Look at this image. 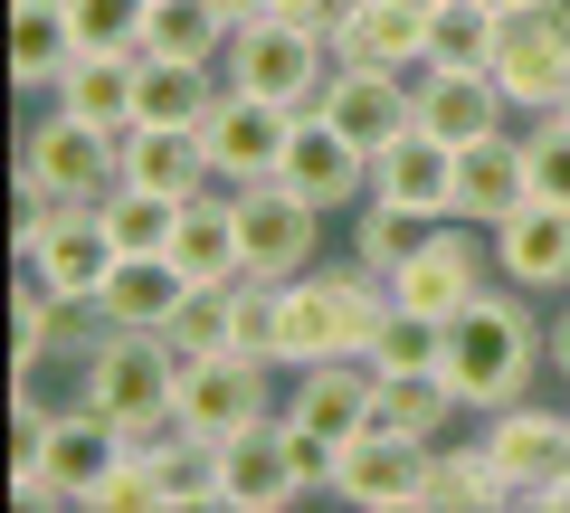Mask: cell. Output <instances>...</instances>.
<instances>
[{
    "mask_svg": "<svg viewBox=\"0 0 570 513\" xmlns=\"http://www.w3.org/2000/svg\"><path fill=\"white\" fill-rule=\"evenodd\" d=\"M438 371H448L456 410H513V399H532V381L551 371V324L532 314L523 286L504 295H466V305L448 314V343H438Z\"/></svg>",
    "mask_w": 570,
    "mask_h": 513,
    "instance_id": "cell-1",
    "label": "cell"
},
{
    "mask_svg": "<svg viewBox=\"0 0 570 513\" xmlns=\"http://www.w3.org/2000/svg\"><path fill=\"white\" fill-rule=\"evenodd\" d=\"M400 305L390 276H371L362 257L352 267H305L276 286V371H314V362H352L371 352L381 314Z\"/></svg>",
    "mask_w": 570,
    "mask_h": 513,
    "instance_id": "cell-2",
    "label": "cell"
},
{
    "mask_svg": "<svg viewBox=\"0 0 570 513\" xmlns=\"http://www.w3.org/2000/svg\"><path fill=\"white\" fill-rule=\"evenodd\" d=\"M77 399H86V410H105L124 437L181 418V410H171V399H181V352H171V333L105 324L96 343H86V362H77Z\"/></svg>",
    "mask_w": 570,
    "mask_h": 513,
    "instance_id": "cell-3",
    "label": "cell"
},
{
    "mask_svg": "<svg viewBox=\"0 0 570 513\" xmlns=\"http://www.w3.org/2000/svg\"><path fill=\"white\" fill-rule=\"evenodd\" d=\"M228 86H247V96L285 105V115L324 105V86H333V29L276 20V10H247L238 39H228Z\"/></svg>",
    "mask_w": 570,
    "mask_h": 513,
    "instance_id": "cell-4",
    "label": "cell"
},
{
    "mask_svg": "<svg viewBox=\"0 0 570 513\" xmlns=\"http://www.w3.org/2000/svg\"><path fill=\"white\" fill-rule=\"evenodd\" d=\"M371 381L381 371L352 352V362H314L295 371V399H285V428H295V456H305V485L333 494V456L371 428Z\"/></svg>",
    "mask_w": 570,
    "mask_h": 513,
    "instance_id": "cell-5",
    "label": "cell"
},
{
    "mask_svg": "<svg viewBox=\"0 0 570 513\" xmlns=\"http://www.w3.org/2000/svg\"><path fill=\"white\" fill-rule=\"evenodd\" d=\"M494 86H504L513 115H551L570 86V0H513L494 20Z\"/></svg>",
    "mask_w": 570,
    "mask_h": 513,
    "instance_id": "cell-6",
    "label": "cell"
},
{
    "mask_svg": "<svg viewBox=\"0 0 570 513\" xmlns=\"http://www.w3.org/2000/svg\"><path fill=\"white\" fill-rule=\"evenodd\" d=\"M10 171H20V200H115V181H124L115 134L58 115V105L20 134V162H10Z\"/></svg>",
    "mask_w": 570,
    "mask_h": 513,
    "instance_id": "cell-7",
    "label": "cell"
},
{
    "mask_svg": "<svg viewBox=\"0 0 570 513\" xmlns=\"http://www.w3.org/2000/svg\"><path fill=\"white\" fill-rule=\"evenodd\" d=\"M20 456L48 466V485L67 494V513H96L105 485H115V466H124V428L105 410H86V399H67V410H48L39 428L20 437Z\"/></svg>",
    "mask_w": 570,
    "mask_h": 513,
    "instance_id": "cell-8",
    "label": "cell"
},
{
    "mask_svg": "<svg viewBox=\"0 0 570 513\" xmlns=\"http://www.w3.org/2000/svg\"><path fill=\"white\" fill-rule=\"evenodd\" d=\"M475 456H485V475L504 485V504H532L542 485H561V475H570V410H542V399L485 410Z\"/></svg>",
    "mask_w": 570,
    "mask_h": 513,
    "instance_id": "cell-9",
    "label": "cell"
},
{
    "mask_svg": "<svg viewBox=\"0 0 570 513\" xmlns=\"http://www.w3.org/2000/svg\"><path fill=\"white\" fill-rule=\"evenodd\" d=\"M266 352H181V399H171V410H181V428L190 437H209V447H219V437H238V428H257V418H276L266 410Z\"/></svg>",
    "mask_w": 570,
    "mask_h": 513,
    "instance_id": "cell-10",
    "label": "cell"
},
{
    "mask_svg": "<svg viewBox=\"0 0 570 513\" xmlns=\"http://www.w3.org/2000/svg\"><path fill=\"white\" fill-rule=\"evenodd\" d=\"M428 447H438V437L362 428L343 456H333V504H352V513H419L428 504Z\"/></svg>",
    "mask_w": 570,
    "mask_h": 513,
    "instance_id": "cell-11",
    "label": "cell"
},
{
    "mask_svg": "<svg viewBox=\"0 0 570 513\" xmlns=\"http://www.w3.org/2000/svg\"><path fill=\"white\" fill-rule=\"evenodd\" d=\"M305 456H295V428L276 418H257V428L219 437V513H285V504H305Z\"/></svg>",
    "mask_w": 570,
    "mask_h": 513,
    "instance_id": "cell-12",
    "label": "cell"
},
{
    "mask_svg": "<svg viewBox=\"0 0 570 513\" xmlns=\"http://www.w3.org/2000/svg\"><path fill=\"white\" fill-rule=\"evenodd\" d=\"M494 276H504V267H494V228H475V219H438V238H428L419 257L390 276V295L448 324L466 295H485V286H494Z\"/></svg>",
    "mask_w": 570,
    "mask_h": 513,
    "instance_id": "cell-13",
    "label": "cell"
},
{
    "mask_svg": "<svg viewBox=\"0 0 570 513\" xmlns=\"http://www.w3.org/2000/svg\"><path fill=\"white\" fill-rule=\"evenodd\" d=\"M285 134H295V115H285V105L247 96V86H219V105H209V124H200L209 181H219V190L276 181V162H285Z\"/></svg>",
    "mask_w": 570,
    "mask_h": 513,
    "instance_id": "cell-14",
    "label": "cell"
},
{
    "mask_svg": "<svg viewBox=\"0 0 570 513\" xmlns=\"http://www.w3.org/2000/svg\"><path fill=\"white\" fill-rule=\"evenodd\" d=\"M276 181L295 190L305 209H324V219H333V209H362V200H371V152L352 144L343 124H324V115L305 105V115H295V134H285Z\"/></svg>",
    "mask_w": 570,
    "mask_h": 513,
    "instance_id": "cell-15",
    "label": "cell"
},
{
    "mask_svg": "<svg viewBox=\"0 0 570 513\" xmlns=\"http://www.w3.org/2000/svg\"><path fill=\"white\" fill-rule=\"evenodd\" d=\"M314 238H324V209H305L285 181H247L238 190V267L247 276H305L314 267Z\"/></svg>",
    "mask_w": 570,
    "mask_h": 513,
    "instance_id": "cell-16",
    "label": "cell"
},
{
    "mask_svg": "<svg viewBox=\"0 0 570 513\" xmlns=\"http://www.w3.org/2000/svg\"><path fill=\"white\" fill-rule=\"evenodd\" d=\"M324 124H343L362 152H381V144H400L409 124H419V77H390V67H343L333 58V86H324V105H314Z\"/></svg>",
    "mask_w": 570,
    "mask_h": 513,
    "instance_id": "cell-17",
    "label": "cell"
},
{
    "mask_svg": "<svg viewBox=\"0 0 570 513\" xmlns=\"http://www.w3.org/2000/svg\"><path fill=\"white\" fill-rule=\"evenodd\" d=\"M419 134L438 144H485V134H513V105L485 67H419Z\"/></svg>",
    "mask_w": 570,
    "mask_h": 513,
    "instance_id": "cell-18",
    "label": "cell"
},
{
    "mask_svg": "<svg viewBox=\"0 0 570 513\" xmlns=\"http://www.w3.org/2000/svg\"><path fill=\"white\" fill-rule=\"evenodd\" d=\"M494 267L523 295H570V200H523L494 219Z\"/></svg>",
    "mask_w": 570,
    "mask_h": 513,
    "instance_id": "cell-19",
    "label": "cell"
},
{
    "mask_svg": "<svg viewBox=\"0 0 570 513\" xmlns=\"http://www.w3.org/2000/svg\"><path fill=\"white\" fill-rule=\"evenodd\" d=\"M333 58L419 77V67H428V10H419V0H352L343 20H333Z\"/></svg>",
    "mask_w": 570,
    "mask_h": 513,
    "instance_id": "cell-20",
    "label": "cell"
},
{
    "mask_svg": "<svg viewBox=\"0 0 570 513\" xmlns=\"http://www.w3.org/2000/svg\"><path fill=\"white\" fill-rule=\"evenodd\" d=\"M115 162L134 190H163V200H200L209 190V152H200V124H124L115 134Z\"/></svg>",
    "mask_w": 570,
    "mask_h": 513,
    "instance_id": "cell-21",
    "label": "cell"
},
{
    "mask_svg": "<svg viewBox=\"0 0 570 513\" xmlns=\"http://www.w3.org/2000/svg\"><path fill=\"white\" fill-rule=\"evenodd\" d=\"M523 200H532V181H523V134H485V144L456 152V200H448V219L494 228V219H513Z\"/></svg>",
    "mask_w": 570,
    "mask_h": 513,
    "instance_id": "cell-22",
    "label": "cell"
},
{
    "mask_svg": "<svg viewBox=\"0 0 570 513\" xmlns=\"http://www.w3.org/2000/svg\"><path fill=\"white\" fill-rule=\"evenodd\" d=\"M371 200H409V209H438V219H448V200H456V144H438V134L409 124L400 144L371 152Z\"/></svg>",
    "mask_w": 570,
    "mask_h": 513,
    "instance_id": "cell-23",
    "label": "cell"
},
{
    "mask_svg": "<svg viewBox=\"0 0 570 513\" xmlns=\"http://www.w3.org/2000/svg\"><path fill=\"white\" fill-rule=\"evenodd\" d=\"M190 276L171 267V257H115V276L96 286V314L124 333H171V314H181Z\"/></svg>",
    "mask_w": 570,
    "mask_h": 513,
    "instance_id": "cell-24",
    "label": "cell"
},
{
    "mask_svg": "<svg viewBox=\"0 0 570 513\" xmlns=\"http://www.w3.org/2000/svg\"><path fill=\"white\" fill-rule=\"evenodd\" d=\"M134 86H142V58H96V48H77L67 77L48 86V105L77 115V124H96V134H124V124H134Z\"/></svg>",
    "mask_w": 570,
    "mask_h": 513,
    "instance_id": "cell-25",
    "label": "cell"
},
{
    "mask_svg": "<svg viewBox=\"0 0 570 513\" xmlns=\"http://www.w3.org/2000/svg\"><path fill=\"white\" fill-rule=\"evenodd\" d=\"M171 267H181L190 286H228V276H247L238 267V190L209 181L200 200L181 209V228H171Z\"/></svg>",
    "mask_w": 570,
    "mask_h": 513,
    "instance_id": "cell-26",
    "label": "cell"
},
{
    "mask_svg": "<svg viewBox=\"0 0 570 513\" xmlns=\"http://www.w3.org/2000/svg\"><path fill=\"white\" fill-rule=\"evenodd\" d=\"M228 20L219 0H153V20H142V58H181V67H228Z\"/></svg>",
    "mask_w": 570,
    "mask_h": 513,
    "instance_id": "cell-27",
    "label": "cell"
},
{
    "mask_svg": "<svg viewBox=\"0 0 570 513\" xmlns=\"http://www.w3.org/2000/svg\"><path fill=\"white\" fill-rule=\"evenodd\" d=\"M228 67H181V58H142V86H134V124H209Z\"/></svg>",
    "mask_w": 570,
    "mask_h": 513,
    "instance_id": "cell-28",
    "label": "cell"
},
{
    "mask_svg": "<svg viewBox=\"0 0 570 513\" xmlns=\"http://www.w3.org/2000/svg\"><path fill=\"white\" fill-rule=\"evenodd\" d=\"M456 391L448 371H381L371 381V428H400V437H448Z\"/></svg>",
    "mask_w": 570,
    "mask_h": 513,
    "instance_id": "cell-29",
    "label": "cell"
},
{
    "mask_svg": "<svg viewBox=\"0 0 570 513\" xmlns=\"http://www.w3.org/2000/svg\"><path fill=\"white\" fill-rule=\"evenodd\" d=\"M67 58H77L67 0H10V77L20 86H58Z\"/></svg>",
    "mask_w": 570,
    "mask_h": 513,
    "instance_id": "cell-30",
    "label": "cell"
},
{
    "mask_svg": "<svg viewBox=\"0 0 570 513\" xmlns=\"http://www.w3.org/2000/svg\"><path fill=\"white\" fill-rule=\"evenodd\" d=\"M428 238H438V209H409V200H362L352 209V257L371 276H400Z\"/></svg>",
    "mask_w": 570,
    "mask_h": 513,
    "instance_id": "cell-31",
    "label": "cell"
},
{
    "mask_svg": "<svg viewBox=\"0 0 570 513\" xmlns=\"http://www.w3.org/2000/svg\"><path fill=\"white\" fill-rule=\"evenodd\" d=\"M494 0H428V67H494Z\"/></svg>",
    "mask_w": 570,
    "mask_h": 513,
    "instance_id": "cell-32",
    "label": "cell"
},
{
    "mask_svg": "<svg viewBox=\"0 0 570 513\" xmlns=\"http://www.w3.org/2000/svg\"><path fill=\"white\" fill-rule=\"evenodd\" d=\"M190 200H163V190H134L115 181V200H105V228H115V257H171V228H181Z\"/></svg>",
    "mask_w": 570,
    "mask_h": 513,
    "instance_id": "cell-33",
    "label": "cell"
},
{
    "mask_svg": "<svg viewBox=\"0 0 570 513\" xmlns=\"http://www.w3.org/2000/svg\"><path fill=\"white\" fill-rule=\"evenodd\" d=\"M485 504H504V485L485 475V456L438 437V447H428V504L419 513H485Z\"/></svg>",
    "mask_w": 570,
    "mask_h": 513,
    "instance_id": "cell-34",
    "label": "cell"
},
{
    "mask_svg": "<svg viewBox=\"0 0 570 513\" xmlns=\"http://www.w3.org/2000/svg\"><path fill=\"white\" fill-rule=\"evenodd\" d=\"M58 324H67V295H48L39 267H20V286H10V371H39L58 352Z\"/></svg>",
    "mask_w": 570,
    "mask_h": 513,
    "instance_id": "cell-35",
    "label": "cell"
},
{
    "mask_svg": "<svg viewBox=\"0 0 570 513\" xmlns=\"http://www.w3.org/2000/svg\"><path fill=\"white\" fill-rule=\"evenodd\" d=\"M438 343H448V324H438V314H419V305H390L362 362H371V371H438Z\"/></svg>",
    "mask_w": 570,
    "mask_h": 513,
    "instance_id": "cell-36",
    "label": "cell"
},
{
    "mask_svg": "<svg viewBox=\"0 0 570 513\" xmlns=\"http://www.w3.org/2000/svg\"><path fill=\"white\" fill-rule=\"evenodd\" d=\"M142 20H153V0H67V29L96 58H142Z\"/></svg>",
    "mask_w": 570,
    "mask_h": 513,
    "instance_id": "cell-37",
    "label": "cell"
},
{
    "mask_svg": "<svg viewBox=\"0 0 570 513\" xmlns=\"http://www.w3.org/2000/svg\"><path fill=\"white\" fill-rule=\"evenodd\" d=\"M238 286V276H228ZM228 286H190L181 314H171V352H228L238 343V305H228Z\"/></svg>",
    "mask_w": 570,
    "mask_h": 513,
    "instance_id": "cell-38",
    "label": "cell"
},
{
    "mask_svg": "<svg viewBox=\"0 0 570 513\" xmlns=\"http://www.w3.org/2000/svg\"><path fill=\"white\" fill-rule=\"evenodd\" d=\"M523 181H532V200H570V115L523 124Z\"/></svg>",
    "mask_w": 570,
    "mask_h": 513,
    "instance_id": "cell-39",
    "label": "cell"
},
{
    "mask_svg": "<svg viewBox=\"0 0 570 513\" xmlns=\"http://www.w3.org/2000/svg\"><path fill=\"white\" fill-rule=\"evenodd\" d=\"M228 305H238V352H266L276 362V276H238Z\"/></svg>",
    "mask_w": 570,
    "mask_h": 513,
    "instance_id": "cell-40",
    "label": "cell"
},
{
    "mask_svg": "<svg viewBox=\"0 0 570 513\" xmlns=\"http://www.w3.org/2000/svg\"><path fill=\"white\" fill-rule=\"evenodd\" d=\"M257 10H276V20H305V29H333L352 0H257Z\"/></svg>",
    "mask_w": 570,
    "mask_h": 513,
    "instance_id": "cell-41",
    "label": "cell"
},
{
    "mask_svg": "<svg viewBox=\"0 0 570 513\" xmlns=\"http://www.w3.org/2000/svg\"><path fill=\"white\" fill-rule=\"evenodd\" d=\"M551 381H570V295H561V314H551Z\"/></svg>",
    "mask_w": 570,
    "mask_h": 513,
    "instance_id": "cell-42",
    "label": "cell"
},
{
    "mask_svg": "<svg viewBox=\"0 0 570 513\" xmlns=\"http://www.w3.org/2000/svg\"><path fill=\"white\" fill-rule=\"evenodd\" d=\"M219 10H228V20H247V10H257V0H219Z\"/></svg>",
    "mask_w": 570,
    "mask_h": 513,
    "instance_id": "cell-43",
    "label": "cell"
},
{
    "mask_svg": "<svg viewBox=\"0 0 570 513\" xmlns=\"http://www.w3.org/2000/svg\"><path fill=\"white\" fill-rule=\"evenodd\" d=\"M551 115H570V86H561V105H551Z\"/></svg>",
    "mask_w": 570,
    "mask_h": 513,
    "instance_id": "cell-44",
    "label": "cell"
},
{
    "mask_svg": "<svg viewBox=\"0 0 570 513\" xmlns=\"http://www.w3.org/2000/svg\"><path fill=\"white\" fill-rule=\"evenodd\" d=\"M494 10H513V0H494Z\"/></svg>",
    "mask_w": 570,
    "mask_h": 513,
    "instance_id": "cell-45",
    "label": "cell"
},
{
    "mask_svg": "<svg viewBox=\"0 0 570 513\" xmlns=\"http://www.w3.org/2000/svg\"><path fill=\"white\" fill-rule=\"evenodd\" d=\"M419 10H428V0H419Z\"/></svg>",
    "mask_w": 570,
    "mask_h": 513,
    "instance_id": "cell-46",
    "label": "cell"
}]
</instances>
